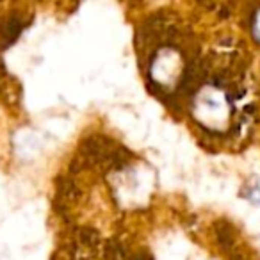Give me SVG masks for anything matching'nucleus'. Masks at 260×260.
I'll list each match as a JSON object with an SVG mask.
<instances>
[{"instance_id":"1","label":"nucleus","mask_w":260,"mask_h":260,"mask_svg":"<svg viewBox=\"0 0 260 260\" xmlns=\"http://www.w3.org/2000/svg\"><path fill=\"white\" fill-rule=\"evenodd\" d=\"M22 23H20V20H16V18H13V20H9L8 22V25H6V29H4V36H6V40L8 41H13L16 36H18L20 32H22Z\"/></svg>"},{"instance_id":"2","label":"nucleus","mask_w":260,"mask_h":260,"mask_svg":"<svg viewBox=\"0 0 260 260\" xmlns=\"http://www.w3.org/2000/svg\"><path fill=\"white\" fill-rule=\"evenodd\" d=\"M134 260H150V258H148V256H136Z\"/></svg>"}]
</instances>
